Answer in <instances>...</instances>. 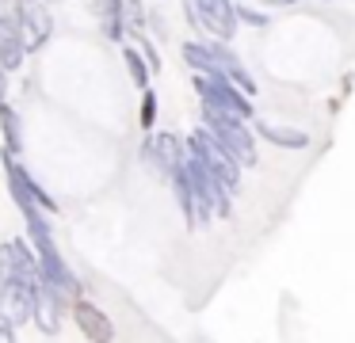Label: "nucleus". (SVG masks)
Masks as SVG:
<instances>
[{
	"label": "nucleus",
	"instance_id": "15",
	"mask_svg": "<svg viewBox=\"0 0 355 343\" xmlns=\"http://www.w3.org/2000/svg\"><path fill=\"white\" fill-rule=\"evenodd\" d=\"M256 134L268 137V141L279 145V149H306V145H309L306 130H291V126H279V122H260V126H256Z\"/></svg>",
	"mask_w": 355,
	"mask_h": 343
},
{
	"label": "nucleus",
	"instance_id": "8",
	"mask_svg": "<svg viewBox=\"0 0 355 343\" xmlns=\"http://www.w3.org/2000/svg\"><path fill=\"white\" fill-rule=\"evenodd\" d=\"M16 19H19V35H24L27 50H39L50 38V12L42 8V0H19Z\"/></svg>",
	"mask_w": 355,
	"mask_h": 343
},
{
	"label": "nucleus",
	"instance_id": "13",
	"mask_svg": "<svg viewBox=\"0 0 355 343\" xmlns=\"http://www.w3.org/2000/svg\"><path fill=\"white\" fill-rule=\"evenodd\" d=\"M73 317H77V324H80V332L88 335V340H111V335H115V328H111V320L103 317L100 309H96V305H88V301H77L73 305Z\"/></svg>",
	"mask_w": 355,
	"mask_h": 343
},
{
	"label": "nucleus",
	"instance_id": "3",
	"mask_svg": "<svg viewBox=\"0 0 355 343\" xmlns=\"http://www.w3.org/2000/svg\"><path fill=\"white\" fill-rule=\"evenodd\" d=\"M187 145H191V152H195V157H199L202 164L210 168V172L218 175V179L225 183V187H230V191H237V183H241V160L233 157V152L225 149V145L218 141V137L210 134L207 126H199V130H195V134H191V141H187Z\"/></svg>",
	"mask_w": 355,
	"mask_h": 343
},
{
	"label": "nucleus",
	"instance_id": "1",
	"mask_svg": "<svg viewBox=\"0 0 355 343\" xmlns=\"http://www.w3.org/2000/svg\"><path fill=\"white\" fill-rule=\"evenodd\" d=\"M184 61L195 69V73H214V76H230L233 84H237L241 91H248L252 96L256 91V80L245 73V65L237 61V53L230 50V46H202V42H187L184 46Z\"/></svg>",
	"mask_w": 355,
	"mask_h": 343
},
{
	"label": "nucleus",
	"instance_id": "25",
	"mask_svg": "<svg viewBox=\"0 0 355 343\" xmlns=\"http://www.w3.org/2000/svg\"><path fill=\"white\" fill-rule=\"evenodd\" d=\"M268 4H294V0H268Z\"/></svg>",
	"mask_w": 355,
	"mask_h": 343
},
{
	"label": "nucleus",
	"instance_id": "24",
	"mask_svg": "<svg viewBox=\"0 0 355 343\" xmlns=\"http://www.w3.org/2000/svg\"><path fill=\"white\" fill-rule=\"evenodd\" d=\"M0 4H4V12H16V4H19V0H0Z\"/></svg>",
	"mask_w": 355,
	"mask_h": 343
},
{
	"label": "nucleus",
	"instance_id": "19",
	"mask_svg": "<svg viewBox=\"0 0 355 343\" xmlns=\"http://www.w3.org/2000/svg\"><path fill=\"white\" fill-rule=\"evenodd\" d=\"M237 23H248V27H263V23H268V15L256 12V8H245V4H241V8H237Z\"/></svg>",
	"mask_w": 355,
	"mask_h": 343
},
{
	"label": "nucleus",
	"instance_id": "6",
	"mask_svg": "<svg viewBox=\"0 0 355 343\" xmlns=\"http://www.w3.org/2000/svg\"><path fill=\"white\" fill-rule=\"evenodd\" d=\"M4 172H8V187H12L16 206L19 202H35V206H42V210H58V202L31 179V172H27V168L16 160V152H4Z\"/></svg>",
	"mask_w": 355,
	"mask_h": 343
},
{
	"label": "nucleus",
	"instance_id": "22",
	"mask_svg": "<svg viewBox=\"0 0 355 343\" xmlns=\"http://www.w3.org/2000/svg\"><path fill=\"white\" fill-rule=\"evenodd\" d=\"M184 12H187V23H191V27H202V19H199V4H195V0H184Z\"/></svg>",
	"mask_w": 355,
	"mask_h": 343
},
{
	"label": "nucleus",
	"instance_id": "17",
	"mask_svg": "<svg viewBox=\"0 0 355 343\" xmlns=\"http://www.w3.org/2000/svg\"><path fill=\"white\" fill-rule=\"evenodd\" d=\"M123 61L130 65L134 84H138V88H149V65H146V58H141L138 50H130V46H123Z\"/></svg>",
	"mask_w": 355,
	"mask_h": 343
},
{
	"label": "nucleus",
	"instance_id": "21",
	"mask_svg": "<svg viewBox=\"0 0 355 343\" xmlns=\"http://www.w3.org/2000/svg\"><path fill=\"white\" fill-rule=\"evenodd\" d=\"M8 340H16V320L0 309V343H8Z\"/></svg>",
	"mask_w": 355,
	"mask_h": 343
},
{
	"label": "nucleus",
	"instance_id": "5",
	"mask_svg": "<svg viewBox=\"0 0 355 343\" xmlns=\"http://www.w3.org/2000/svg\"><path fill=\"white\" fill-rule=\"evenodd\" d=\"M184 168H187V175H191V183H195V195H199L202 210H207L210 218H230V210H233L230 195H233V191L225 187V183L218 179V175L210 172L195 152H187V157H184Z\"/></svg>",
	"mask_w": 355,
	"mask_h": 343
},
{
	"label": "nucleus",
	"instance_id": "4",
	"mask_svg": "<svg viewBox=\"0 0 355 343\" xmlns=\"http://www.w3.org/2000/svg\"><path fill=\"white\" fill-rule=\"evenodd\" d=\"M195 91H199L207 103H214L218 111L233 114V118L248 122L252 118V103H248V91H241L230 76H214V73H199L195 76Z\"/></svg>",
	"mask_w": 355,
	"mask_h": 343
},
{
	"label": "nucleus",
	"instance_id": "20",
	"mask_svg": "<svg viewBox=\"0 0 355 343\" xmlns=\"http://www.w3.org/2000/svg\"><path fill=\"white\" fill-rule=\"evenodd\" d=\"M138 46H141V58H146V65H149V69H153V73H157V69H161V53H157V46L149 42V38H141Z\"/></svg>",
	"mask_w": 355,
	"mask_h": 343
},
{
	"label": "nucleus",
	"instance_id": "7",
	"mask_svg": "<svg viewBox=\"0 0 355 343\" xmlns=\"http://www.w3.org/2000/svg\"><path fill=\"white\" fill-rule=\"evenodd\" d=\"M195 4H199L202 30H210L218 42H230L237 35V4L233 0H195Z\"/></svg>",
	"mask_w": 355,
	"mask_h": 343
},
{
	"label": "nucleus",
	"instance_id": "14",
	"mask_svg": "<svg viewBox=\"0 0 355 343\" xmlns=\"http://www.w3.org/2000/svg\"><path fill=\"white\" fill-rule=\"evenodd\" d=\"M88 8H92V15L100 19L103 35L123 42V0H88Z\"/></svg>",
	"mask_w": 355,
	"mask_h": 343
},
{
	"label": "nucleus",
	"instance_id": "9",
	"mask_svg": "<svg viewBox=\"0 0 355 343\" xmlns=\"http://www.w3.org/2000/svg\"><path fill=\"white\" fill-rule=\"evenodd\" d=\"M62 301L65 294L54 286V282L42 274V286L35 290V309H31V320H39V328L46 335H54L58 328H62Z\"/></svg>",
	"mask_w": 355,
	"mask_h": 343
},
{
	"label": "nucleus",
	"instance_id": "16",
	"mask_svg": "<svg viewBox=\"0 0 355 343\" xmlns=\"http://www.w3.org/2000/svg\"><path fill=\"white\" fill-rule=\"evenodd\" d=\"M0 130H4V145H8V152H19V145H24V122H19L16 107L4 103V99H0Z\"/></svg>",
	"mask_w": 355,
	"mask_h": 343
},
{
	"label": "nucleus",
	"instance_id": "11",
	"mask_svg": "<svg viewBox=\"0 0 355 343\" xmlns=\"http://www.w3.org/2000/svg\"><path fill=\"white\" fill-rule=\"evenodd\" d=\"M27 58V46H24V35H19V19L16 12H0V65L8 69H19Z\"/></svg>",
	"mask_w": 355,
	"mask_h": 343
},
{
	"label": "nucleus",
	"instance_id": "10",
	"mask_svg": "<svg viewBox=\"0 0 355 343\" xmlns=\"http://www.w3.org/2000/svg\"><path fill=\"white\" fill-rule=\"evenodd\" d=\"M141 157H146V164L153 168L157 175H164V179H168V175L176 172V164L184 160V152H180L176 134H153L146 141V149H141Z\"/></svg>",
	"mask_w": 355,
	"mask_h": 343
},
{
	"label": "nucleus",
	"instance_id": "2",
	"mask_svg": "<svg viewBox=\"0 0 355 343\" xmlns=\"http://www.w3.org/2000/svg\"><path fill=\"white\" fill-rule=\"evenodd\" d=\"M202 126H207L210 134H214L218 141H222L225 149L241 160V168H245V164L252 168L256 164V137H252V130H248L241 118L218 111L214 103H207V99H202Z\"/></svg>",
	"mask_w": 355,
	"mask_h": 343
},
{
	"label": "nucleus",
	"instance_id": "12",
	"mask_svg": "<svg viewBox=\"0 0 355 343\" xmlns=\"http://www.w3.org/2000/svg\"><path fill=\"white\" fill-rule=\"evenodd\" d=\"M168 179H172V187H176V198H180V210H184V218L191 221L195 229H199V225H207V221H210V213L202 210L199 195H195V183H191V175H187L184 160L176 164V172H172Z\"/></svg>",
	"mask_w": 355,
	"mask_h": 343
},
{
	"label": "nucleus",
	"instance_id": "23",
	"mask_svg": "<svg viewBox=\"0 0 355 343\" xmlns=\"http://www.w3.org/2000/svg\"><path fill=\"white\" fill-rule=\"evenodd\" d=\"M4 91H8V69L0 65V99H4Z\"/></svg>",
	"mask_w": 355,
	"mask_h": 343
},
{
	"label": "nucleus",
	"instance_id": "18",
	"mask_svg": "<svg viewBox=\"0 0 355 343\" xmlns=\"http://www.w3.org/2000/svg\"><path fill=\"white\" fill-rule=\"evenodd\" d=\"M153 118H157V91L146 88V96H141V126L153 130Z\"/></svg>",
	"mask_w": 355,
	"mask_h": 343
}]
</instances>
